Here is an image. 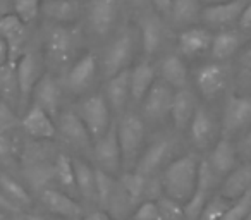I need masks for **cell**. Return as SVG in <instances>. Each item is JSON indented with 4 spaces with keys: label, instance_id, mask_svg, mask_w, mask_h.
<instances>
[{
    "label": "cell",
    "instance_id": "32",
    "mask_svg": "<svg viewBox=\"0 0 251 220\" xmlns=\"http://www.w3.org/2000/svg\"><path fill=\"white\" fill-rule=\"evenodd\" d=\"M239 49V36L234 31H220L215 36H212V57L215 60H226L236 53Z\"/></svg>",
    "mask_w": 251,
    "mask_h": 220
},
{
    "label": "cell",
    "instance_id": "19",
    "mask_svg": "<svg viewBox=\"0 0 251 220\" xmlns=\"http://www.w3.org/2000/svg\"><path fill=\"white\" fill-rule=\"evenodd\" d=\"M42 201L47 208L55 215H60L64 219H79L81 206L71 198L69 195L62 191H57L52 188H45L42 191Z\"/></svg>",
    "mask_w": 251,
    "mask_h": 220
},
{
    "label": "cell",
    "instance_id": "6",
    "mask_svg": "<svg viewBox=\"0 0 251 220\" xmlns=\"http://www.w3.org/2000/svg\"><path fill=\"white\" fill-rule=\"evenodd\" d=\"M93 155L98 169H101V171L108 172L112 175L117 174L122 165L121 147H119V140H117V127L110 126V129L103 136L95 140Z\"/></svg>",
    "mask_w": 251,
    "mask_h": 220
},
{
    "label": "cell",
    "instance_id": "43",
    "mask_svg": "<svg viewBox=\"0 0 251 220\" xmlns=\"http://www.w3.org/2000/svg\"><path fill=\"white\" fill-rule=\"evenodd\" d=\"M133 220H162L158 205L155 199H143L133 212Z\"/></svg>",
    "mask_w": 251,
    "mask_h": 220
},
{
    "label": "cell",
    "instance_id": "12",
    "mask_svg": "<svg viewBox=\"0 0 251 220\" xmlns=\"http://www.w3.org/2000/svg\"><path fill=\"white\" fill-rule=\"evenodd\" d=\"M117 0H91L90 11H88L91 29L97 35L105 36L117 21Z\"/></svg>",
    "mask_w": 251,
    "mask_h": 220
},
{
    "label": "cell",
    "instance_id": "38",
    "mask_svg": "<svg viewBox=\"0 0 251 220\" xmlns=\"http://www.w3.org/2000/svg\"><path fill=\"white\" fill-rule=\"evenodd\" d=\"M53 177L60 182V186H64L66 189H74L76 188V181H74V167L73 160L67 155H59L57 162L53 165Z\"/></svg>",
    "mask_w": 251,
    "mask_h": 220
},
{
    "label": "cell",
    "instance_id": "17",
    "mask_svg": "<svg viewBox=\"0 0 251 220\" xmlns=\"http://www.w3.org/2000/svg\"><path fill=\"white\" fill-rule=\"evenodd\" d=\"M33 100H35L33 105L43 108L49 116H55L60 105V88L57 81L50 76L40 77L33 90Z\"/></svg>",
    "mask_w": 251,
    "mask_h": 220
},
{
    "label": "cell",
    "instance_id": "3",
    "mask_svg": "<svg viewBox=\"0 0 251 220\" xmlns=\"http://www.w3.org/2000/svg\"><path fill=\"white\" fill-rule=\"evenodd\" d=\"M79 117L86 126L91 140H98L110 129V105L103 95H91L83 100Z\"/></svg>",
    "mask_w": 251,
    "mask_h": 220
},
{
    "label": "cell",
    "instance_id": "22",
    "mask_svg": "<svg viewBox=\"0 0 251 220\" xmlns=\"http://www.w3.org/2000/svg\"><path fill=\"white\" fill-rule=\"evenodd\" d=\"M236 162L237 150L232 141L227 140V138H222L220 141H217L208 158V164L213 169V172L217 175H227L236 169Z\"/></svg>",
    "mask_w": 251,
    "mask_h": 220
},
{
    "label": "cell",
    "instance_id": "30",
    "mask_svg": "<svg viewBox=\"0 0 251 220\" xmlns=\"http://www.w3.org/2000/svg\"><path fill=\"white\" fill-rule=\"evenodd\" d=\"M74 167V181L76 189L81 193L86 201H97V193H95V169H91L86 162L73 160Z\"/></svg>",
    "mask_w": 251,
    "mask_h": 220
},
{
    "label": "cell",
    "instance_id": "34",
    "mask_svg": "<svg viewBox=\"0 0 251 220\" xmlns=\"http://www.w3.org/2000/svg\"><path fill=\"white\" fill-rule=\"evenodd\" d=\"M0 188H2L4 195L7 196L14 205H18L19 208L31 203V196H29V193L26 191V189L23 188L16 179H12L11 175L4 174V172H0Z\"/></svg>",
    "mask_w": 251,
    "mask_h": 220
},
{
    "label": "cell",
    "instance_id": "35",
    "mask_svg": "<svg viewBox=\"0 0 251 220\" xmlns=\"http://www.w3.org/2000/svg\"><path fill=\"white\" fill-rule=\"evenodd\" d=\"M115 179L112 177V174L101 171V169H95V193H97V201L101 208H107L110 196L115 189Z\"/></svg>",
    "mask_w": 251,
    "mask_h": 220
},
{
    "label": "cell",
    "instance_id": "24",
    "mask_svg": "<svg viewBox=\"0 0 251 220\" xmlns=\"http://www.w3.org/2000/svg\"><path fill=\"white\" fill-rule=\"evenodd\" d=\"M195 97H193V93L188 88H181V90L174 91L169 116L172 117L177 129H184L186 126H189V121H191L193 114H195Z\"/></svg>",
    "mask_w": 251,
    "mask_h": 220
},
{
    "label": "cell",
    "instance_id": "33",
    "mask_svg": "<svg viewBox=\"0 0 251 220\" xmlns=\"http://www.w3.org/2000/svg\"><path fill=\"white\" fill-rule=\"evenodd\" d=\"M169 14L177 24H191L200 16V0H172Z\"/></svg>",
    "mask_w": 251,
    "mask_h": 220
},
{
    "label": "cell",
    "instance_id": "42",
    "mask_svg": "<svg viewBox=\"0 0 251 220\" xmlns=\"http://www.w3.org/2000/svg\"><path fill=\"white\" fill-rule=\"evenodd\" d=\"M229 206H230L229 199L224 198L222 195L215 196V198H210L206 201L205 208H203L201 215H200V220H220Z\"/></svg>",
    "mask_w": 251,
    "mask_h": 220
},
{
    "label": "cell",
    "instance_id": "51",
    "mask_svg": "<svg viewBox=\"0 0 251 220\" xmlns=\"http://www.w3.org/2000/svg\"><path fill=\"white\" fill-rule=\"evenodd\" d=\"M7 153H11V143H9V140L4 134H0V155L4 157Z\"/></svg>",
    "mask_w": 251,
    "mask_h": 220
},
{
    "label": "cell",
    "instance_id": "28",
    "mask_svg": "<svg viewBox=\"0 0 251 220\" xmlns=\"http://www.w3.org/2000/svg\"><path fill=\"white\" fill-rule=\"evenodd\" d=\"M160 71L164 83H167L171 88H176V90L186 88V83H188V67H186L184 60L179 55L165 57L160 66Z\"/></svg>",
    "mask_w": 251,
    "mask_h": 220
},
{
    "label": "cell",
    "instance_id": "29",
    "mask_svg": "<svg viewBox=\"0 0 251 220\" xmlns=\"http://www.w3.org/2000/svg\"><path fill=\"white\" fill-rule=\"evenodd\" d=\"M47 47H49L50 57L55 62H64V60H67L71 50H73V35L69 33V29L57 26L50 31Z\"/></svg>",
    "mask_w": 251,
    "mask_h": 220
},
{
    "label": "cell",
    "instance_id": "9",
    "mask_svg": "<svg viewBox=\"0 0 251 220\" xmlns=\"http://www.w3.org/2000/svg\"><path fill=\"white\" fill-rule=\"evenodd\" d=\"M40 79V64L33 52H23L16 62V81H18L19 100L26 103L33 95L36 83Z\"/></svg>",
    "mask_w": 251,
    "mask_h": 220
},
{
    "label": "cell",
    "instance_id": "13",
    "mask_svg": "<svg viewBox=\"0 0 251 220\" xmlns=\"http://www.w3.org/2000/svg\"><path fill=\"white\" fill-rule=\"evenodd\" d=\"M244 5H246V0H229L222 4L206 5L201 12V18L208 26H219V28L230 26L239 21Z\"/></svg>",
    "mask_w": 251,
    "mask_h": 220
},
{
    "label": "cell",
    "instance_id": "27",
    "mask_svg": "<svg viewBox=\"0 0 251 220\" xmlns=\"http://www.w3.org/2000/svg\"><path fill=\"white\" fill-rule=\"evenodd\" d=\"M131 79V97L136 101H141L151 84L155 83V69L150 62H140L133 71H129Z\"/></svg>",
    "mask_w": 251,
    "mask_h": 220
},
{
    "label": "cell",
    "instance_id": "11",
    "mask_svg": "<svg viewBox=\"0 0 251 220\" xmlns=\"http://www.w3.org/2000/svg\"><path fill=\"white\" fill-rule=\"evenodd\" d=\"M195 83L198 91L205 98H213L226 90L227 74L220 64H205L195 74Z\"/></svg>",
    "mask_w": 251,
    "mask_h": 220
},
{
    "label": "cell",
    "instance_id": "2",
    "mask_svg": "<svg viewBox=\"0 0 251 220\" xmlns=\"http://www.w3.org/2000/svg\"><path fill=\"white\" fill-rule=\"evenodd\" d=\"M117 140L121 147L122 165L133 167L141 155L145 140V124L136 114H124L117 126Z\"/></svg>",
    "mask_w": 251,
    "mask_h": 220
},
{
    "label": "cell",
    "instance_id": "52",
    "mask_svg": "<svg viewBox=\"0 0 251 220\" xmlns=\"http://www.w3.org/2000/svg\"><path fill=\"white\" fill-rule=\"evenodd\" d=\"M12 12V0H0V18Z\"/></svg>",
    "mask_w": 251,
    "mask_h": 220
},
{
    "label": "cell",
    "instance_id": "25",
    "mask_svg": "<svg viewBox=\"0 0 251 220\" xmlns=\"http://www.w3.org/2000/svg\"><path fill=\"white\" fill-rule=\"evenodd\" d=\"M251 188V162L234 169L227 174V179L222 186V196L227 199H236L244 191Z\"/></svg>",
    "mask_w": 251,
    "mask_h": 220
},
{
    "label": "cell",
    "instance_id": "47",
    "mask_svg": "<svg viewBox=\"0 0 251 220\" xmlns=\"http://www.w3.org/2000/svg\"><path fill=\"white\" fill-rule=\"evenodd\" d=\"M0 210H5V212H11V213H19V212H21V208H19L18 205H14V203H12L11 199L4 195L2 188H0Z\"/></svg>",
    "mask_w": 251,
    "mask_h": 220
},
{
    "label": "cell",
    "instance_id": "26",
    "mask_svg": "<svg viewBox=\"0 0 251 220\" xmlns=\"http://www.w3.org/2000/svg\"><path fill=\"white\" fill-rule=\"evenodd\" d=\"M164 40V26L157 16H145L141 19V47L145 55H153Z\"/></svg>",
    "mask_w": 251,
    "mask_h": 220
},
{
    "label": "cell",
    "instance_id": "49",
    "mask_svg": "<svg viewBox=\"0 0 251 220\" xmlns=\"http://www.w3.org/2000/svg\"><path fill=\"white\" fill-rule=\"evenodd\" d=\"M9 64V50H7V45L2 38H0V69L4 66Z\"/></svg>",
    "mask_w": 251,
    "mask_h": 220
},
{
    "label": "cell",
    "instance_id": "23",
    "mask_svg": "<svg viewBox=\"0 0 251 220\" xmlns=\"http://www.w3.org/2000/svg\"><path fill=\"white\" fill-rule=\"evenodd\" d=\"M212 45V35L205 28H188L179 35L177 47L184 57H196Z\"/></svg>",
    "mask_w": 251,
    "mask_h": 220
},
{
    "label": "cell",
    "instance_id": "55",
    "mask_svg": "<svg viewBox=\"0 0 251 220\" xmlns=\"http://www.w3.org/2000/svg\"><path fill=\"white\" fill-rule=\"evenodd\" d=\"M28 220H43V219H38V217H26Z\"/></svg>",
    "mask_w": 251,
    "mask_h": 220
},
{
    "label": "cell",
    "instance_id": "15",
    "mask_svg": "<svg viewBox=\"0 0 251 220\" xmlns=\"http://www.w3.org/2000/svg\"><path fill=\"white\" fill-rule=\"evenodd\" d=\"M189 133L196 148H208L215 138V121L205 107H196L191 121H189Z\"/></svg>",
    "mask_w": 251,
    "mask_h": 220
},
{
    "label": "cell",
    "instance_id": "41",
    "mask_svg": "<svg viewBox=\"0 0 251 220\" xmlns=\"http://www.w3.org/2000/svg\"><path fill=\"white\" fill-rule=\"evenodd\" d=\"M157 205L162 220H186L184 208L176 199L169 198V196H160V198H157Z\"/></svg>",
    "mask_w": 251,
    "mask_h": 220
},
{
    "label": "cell",
    "instance_id": "18",
    "mask_svg": "<svg viewBox=\"0 0 251 220\" xmlns=\"http://www.w3.org/2000/svg\"><path fill=\"white\" fill-rule=\"evenodd\" d=\"M171 148L172 147L167 140L155 141L145 153L140 155L136 162V172L143 174L145 177H151L153 174H157V171L164 165V162L171 155Z\"/></svg>",
    "mask_w": 251,
    "mask_h": 220
},
{
    "label": "cell",
    "instance_id": "16",
    "mask_svg": "<svg viewBox=\"0 0 251 220\" xmlns=\"http://www.w3.org/2000/svg\"><path fill=\"white\" fill-rule=\"evenodd\" d=\"M21 126L29 136L38 138V140H50L57 133L52 116H49L43 108L36 107V105H33L26 112V116L21 121Z\"/></svg>",
    "mask_w": 251,
    "mask_h": 220
},
{
    "label": "cell",
    "instance_id": "21",
    "mask_svg": "<svg viewBox=\"0 0 251 220\" xmlns=\"http://www.w3.org/2000/svg\"><path fill=\"white\" fill-rule=\"evenodd\" d=\"M131 97V79H129V69H124L117 73L115 76L108 77L107 83V98L110 108L115 112H122L126 103L129 101Z\"/></svg>",
    "mask_w": 251,
    "mask_h": 220
},
{
    "label": "cell",
    "instance_id": "48",
    "mask_svg": "<svg viewBox=\"0 0 251 220\" xmlns=\"http://www.w3.org/2000/svg\"><path fill=\"white\" fill-rule=\"evenodd\" d=\"M150 2L153 4V7L157 9L158 12H162V14H169V11H171L172 0H150Z\"/></svg>",
    "mask_w": 251,
    "mask_h": 220
},
{
    "label": "cell",
    "instance_id": "20",
    "mask_svg": "<svg viewBox=\"0 0 251 220\" xmlns=\"http://www.w3.org/2000/svg\"><path fill=\"white\" fill-rule=\"evenodd\" d=\"M59 129L62 136L69 143H73L77 148H90L91 147V136L88 133L86 126L81 121L79 114L74 112H64L59 121Z\"/></svg>",
    "mask_w": 251,
    "mask_h": 220
},
{
    "label": "cell",
    "instance_id": "14",
    "mask_svg": "<svg viewBox=\"0 0 251 220\" xmlns=\"http://www.w3.org/2000/svg\"><path fill=\"white\" fill-rule=\"evenodd\" d=\"M97 76V57L93 53H84L74 62L67 74V86L74 93H83L91 86Z\"/></svg>",
    "mask_w": 251,
    "mask_h": 220
},
{
    "label": "cell",
    "instance_id": "7",
    "mask_svg": "<svg viewBox=\"0 0 251 220\" xmlns=\"http://www.w3.org/2000/svg\"><path fill=\"white\" fill-rule=\"evenodd\" d=\"M0 38L4 40L5 45H7L9 64L16 66L19 57L25 52L26 24L14 14V12L0 18Z\"/></svg>",
    "mask_w": 251,
    "mask_h": 220
},
{
    "label": "cell",
    "instance_id": "45",
    "mask_svg": "<svg viewBox=\"0 0 251 220\" xmlns=\"http://www.w3.org/2000/svg\"><path fill=\"white\" fill-rule=\"evenodd\" d=\"M236 150H237V157H239L241 160L251 162V127L248 129V133L239 140Z\"/></svg>",
    "mask_w": 251,
    "mask_h": 220
},
{
    "label": "cell",
    "instance_id": "39",
    "mask_svg": "<svg viewBox=\"0 0 251 220\" xmlns=\"http://www.w3.org/2000/svg\"><path fill=\"white\" fill-rule=\"evenodd\" d=\"M42 11V0H12V12L25 24L33 23Z\"/></svg>",
    "mask_w": 251,
    "mask_h": 220
},
{
    "label": "cell",
    "instance_id": "31",
    "mask_svg": "<svg viewBox=\"0 0 251 220\" xmlns=\"http://www.w3.org/2000/svg\"><path fill=\"white\" fill-rule=\"evenodd\" d=\"M43 12L57 23H71L77 18L79 5L76 0H45Z\"/></svg>",
    "mask_w": 251,
    "mask_h": 220
},
{
    "label": "cell",
    "instance_id": "40",
    "mask_svg": "<svg viewBox=\"0 0 251 220\" xmlns=\"http://www.w3.org/2000/svg\"><path fill=\"white\" fill-rule=\"evenodd\" d=\"M251 212V188L244 191L236 201L227 208L220 220H244V217Z\"/></svg>",
    "mask_w": 251,
    "mask_h": 220
},
{
    "label": "cell",
    "instance_id": "37",
    "mask_svg": "<svg viewBox=\"0 0 251 220\" xmlns=\"http://www.w3.org/2000/svg\"><path fill=\"white\" fill-rule=\"evenodd\" d=\"M147 179L143 174H140V172H127V174L122 175L121 179V184L122 188L127 191V195L131 196V199H133L134 203H140L141 199L145 198V188H147Z\"/></svg>",
    "mask_w": 251,
    "mask_h": 220
},
{
    "label": "cell",
    "instance_id": "46",
    "mask_svg": "<svg viewBox=\"0 0 251 220\" xmlns=\"http://www.w3.org/2000/svg\"><path fill=\"white\" fill-rule=\"evenodd\" d=\"M239 28L244 29V31H251V2H246L243 12H241L239 18Z\"/></svg>",
    "mask_w": 251,
    "mask_h": 220
},
{
    "label": "cell",
    "instance_id": "5",
    "mask_svg": "<svg viewBox=\"0 0 251 220\" xmlns=\"http://www.w3.org/2000/svg\"><path fill=\"white\" fill-rule=\"evenodd\" d=\"M250 124H251V98L232 95L227 100L226 107H224V117H222L224 138L230 140L234 134L243 131Z\"/></svg>",
    "mask_w": 251,
    "mask_h": 220
},
{
    "label": "cell",
    "instance_id": "8",
    "mask_svg": "<svg viewBox=\"0 0 251 220\" xmlns=\"http://www.w3.org/2000/svg\"><path fill=\"white\" fill-rule=\"evenodd\" d=\"M131 59H133V36L131 33L126 31L115 38V42L108 47L107 53H105V76L112 77L121 71L127 69Z\"/></svg>",
    "mask_w": 251,
    "mask_h": 220
},
{
    "label": "cell",
    "instance_id": "10",
    "mask_svg": "<svg viewBox=\"0 0 251 220\" xmlns=\"http://www.w3.org/2000/svg\"><path fill=\"white\" fill-rule=\"evenodd\" d=\"M172 97H174V91H172V88L167 83H164V81L157 83L155 81L150 90H148V93L145 95V98L141 100L143 101L145 116L153 121L164 119L165 116H169Z\"/></svg>",
    "mask_w": 251,
    "mask_h": 220
},
{
    "label": "cell",
    "instance_id": "57",
    "mask_svg": "<svg viewBox=\"0 0 251 220\" xmlns=\"http://www.w3.org/2000/svg\"><path fill=\"white\" fill-rule=\"evenodd\" d=\"M119 220H133V219H129V217H127V219H119Z\"/></svg>",
    "mask_w": 251,
    "mask_h": 220
},
{
    "label": "cell",
    "instance_id": "44",
    "mask_svg": "<svg viewBox=\"0 0 251 220\" xmlns=\"http://www.w3.org/2000/svg\"><path fill=\"white\" fill-rule=\"evenodd\" d=\"M18 124V117L12 112L11 105L7 101L0 100V134H4L5 131L12 129Z\"/></svg>",
    "mask_w": 251,
    "mask_h": 220
},
{
    "label": "cell",
    "instance_id": "50",
    "mask_svg": "<svg viewBox=\"0 0 251 220\" xmlns=\"http://www.w3.org/2000/svg\"><path fill=\"white\" fill-rule=\"evenodd\" d=\"M84 220H114V219H112L110 213L105 212V210H97V212H91Z\"/></svg>",
    "mask_w": 251,
    "mask_h": 220
},
{
    "label": "cell",
    "instance_id": "4",
    "mask_svg": "<svg viewBox=\"0 0 251 220\" xmlns=\"http://www.w3.org/2000/svg\"><path fill=\"white\" fill-rule=\"evenodd\" d=\"M217 174L213 169L210 167L208 160H201L198 164V177H196V188L193 195L184 201L182 208H184L186 220H198L201 215L203 208H205L206 201L210 199V191L213 189L215 184Z\"/></svg>",
    "mask_w": 251,
    "mask_h": 220
},
{
    "label": "cell",
    "instance_id": "36",
    "mask_svg": "<svg viewBox=\"0 0 251 220\" xmlns=\"http://www.w3.org/2000/svg\"><path fill=\"white\" fill-rule=\"evenodd\" d=\"M0 95L4 97V101L14 103L19 98L18 81H16V66H4L0 69Z\"/></svg>",
    "mask_w": 251,
    "mask_h": 220
},
{
    "label": "cell",
    "instance_id": "56",
    "mask_svg": "<svg viewBox=\"0 0 251 220\" xmlns=\"http://www.w3.org/2000/svg\"><path fill=\"white\" fill-rule=\"evenodd\" d=\"M244 220H251V212H250V213H248V215H246V217H244Z\"/></svg>",
    "mask_w": 251,
    "mask_h": 220
},
{
    "label": "cell",
    "instance_id": "1",
    "mask_svg": "<svg viewBox=\"0 0 251 220\" xmlns=\"http://www.w3.org/2000/svg\"><path fill=\"white\" fill-rule=\"evenodd\" d=\"M198 164L195 155H184L171 162L162 175V189L165 196L184 203L193 195L198 177Z\"/></svg>",
    "mask_w": 251,
    "mask_h": 220
},
{
    "label": "cell",
    "instance_id": "54",
    "mask_svg": "<svg viewBox=\"0 0 251 220\" xmlns=\"http://www.w3.org/2000/svg\"><path fill=\"white\" fill-rule=\"evenodd\" d=\"M206 5H215V4H222V2H229V0H200Z\"/></svg>",
    "mask_w": 251,
    "mask_h": 220
},
{
    "label": "cell",
    "instance_id": "53",
    "mask_svg": "<svg viewBox=\"0 0 251 220\" xmlns=\"http://www.w3.org/2000/svg\"><path fill=\"white\" fill-rule=\"evenodd\" d=\"M129 2L133 5H136V7H145V5H147L150 0H129Z\"/></svg>",
    "mask_w": 251,
    "mask_h": 220
}]
</instances>
